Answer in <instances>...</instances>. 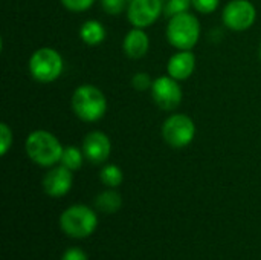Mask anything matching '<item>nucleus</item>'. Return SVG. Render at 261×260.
I'll use <instances>...</instances> for the list:
<instances>
[{
  "instance_id": "obj_1",
  "label": "nucleus",
  "mask_w": 261,
  "mask_h": 260,
  "mask_svg": "<svg viewBox=\"0 0 261 260\" xmlns=\"http://www.w3.org/2000/svg\"><path fill=\"white\" fill-rule=\"evenodd\" d=\"M24 150L34 164L40 167H54L61 161L64 147L54 133L47 130H34L26 138Z\"/></svg>"
},
{
  "instance_id": "obj_2",
  "label": "nucleus",
  "mask_w": 261,
  "mask_h": 260,
  "mask_svg": "<svg viewBox=\"0 0 261 260\" xmlns=\"http://www.w3.org/2000/svg\"><path fill=\"white\" fill-rule=\"evenodd\" d=\"M70 106L73 113L86 123L99 121L107 112V100L93 84L78 86L72 95Z\"/></svg>"
},
{
  "instance_id": "obj_3",
  "label": "nucleus",
  "mask_w": 261,
  "mask_h": 260,
  "mask_svg": "<svg viewBox=\"0 0 261 260\" xmlns=\"http://www.w3.org/2000/svg\"><path fill=\"white\" fill-rule=\"evenodd\" d=\"M200 37V23L196 15L187 12L170 17L167 25V40L179 51H191Z\"/></svg>"
},
{
  "instance_id": "obj_4",
  "label": "nucleus",
  "mask_w": 261,
  "mask_h": 260,
  "mask_svg": "<svg viewBox=\"0 0 261 260\" xmlns=\"http://www.w3.org/2000/svg\"><path fill=\"white\" fill-rule=\"evenodd\" d=\"M98 227L96 213L86 205L76 204L66 208L60 216V228L73 239L89 238Z\"/></svg>"
},
{
  "instance_id": "obj_5",
  "label": "nucleus",
  "mask_w": 261,
  "mask_h": 260,
  "mask_svg": "<svg viewBox=\"0 0 261 260\" xmlns=\"http://www.w3.org/2000/svg\"><path fill=\"white\" fill-rule=\"evenodd\" d=\"M29 72L40 83H52L63 72V58L54 48H40L29 58Z\"/></svg>"
},
{
  "instance_id": "obj_6",
  "label": "nucleus",
  "mask_w": 261,
  "mask_h": 260,
  "mask_svg": "<svg viewBox=\"0 0 261 260\" xmlns=\"http://www.w3.org/2000/svg\"><path fill=\"white\" fill-rule=\"evenodd\" d=\"M196 136L194 121L184 113L168 116L162 126V138L173 149H184L193 143Z\"/></svg>"
},
{
  "instance_id": "obj_7",
  "label": "nucleus",
  "mask_w": 261,
  "mask_h": 260,
  "mask_svg": "<svg viewBox=\"0 0 261 260\" xmlns=\"http://www.w3.org/2000/svg\"><path fill=\"white\" fill-rule=\"evenodd\" d=\"M226 28L242 32L249 29L257 18V9L249 0H231L222 11Z\"/></svg>"
},
{
  "instance_id": "obj_8",
  "label": "nucleus",
  "mask_w": 261,
  "mask_h": 260,
  "mask_svg": "<svg viewBox=\"0 0 261 260\" xmlns=\"http://www.w3.org/2000/svg\"><path fill=\"white\" fill-rule=\"evenodd\" d=\"M150 90L154 104L162 110H174L182 103L184 93L179 86V81L170 75H164L153 80V86Z\"/></svg>"
},
{
  "instance_id": "obj_9",
  "label": "nucleus",
  "mask_w": 261,
  "mask_h": 260,
  "mask_svg": "<svg viewBox=\"0 0 261 260\" xmlns=\"http://www.w3.org/2000/svg\"><path fill=\"white\" fill-rule=\"evenodd\" d=\"M162 11V0H130L127 6V18L133 28H148Z\"/></svg>"
},
{
  "instance_id": "obj_10",
  "label": "nucleus",
  "mask_w": 261,
  "mask_h": 260,
  "mask_svg": "<svg viewBox=\"0 0 261 260\" xmlns=\"http://www.w3.org/2000/svg\"><path fill=\"white\" fill-rule=\"evenodd\" d=\"M81 149L90 164H102L109 159L112 153V143L104 132L93 130L86 135Z\"/></svg>"
},
{
  "instance_id": "obj_11",
  "label": "nucleus",
  "mask_w": 261,
  "mask_h": 260,
  "mask_svg": "<svg viewBox=\"0 0 261 260\" xmlns=\"http://www.w3.org/2000/svg\"><path fill=\"white\" fill-rule=\"evenodd\" d=\"M73 184V175L72 170H69L64 166H57L50 169L44 178H43V190L47 196L52 198H61L69 193Z\"/></svg>"
},
{
  "instance_id": "obj_12",
  "label": "nucleus",
  "mask_w": 261,
  "mask_h": 260,
  "mask_svg": "<svg viewBox=\"0 0 261 260\" xmlns=\"http://www.w3.org/2000/svg\"><path fill=\"white\" fill-rule=\"evenodd\" d=\"M196 69V55L191 51L176 52L167 64V74L177 81L188 80Z\"/></svg>"
},
{
  "instance_id": "obj_13",
  "label": "nucleus",
  "mask_w": 261,
  "mask_h": 260,
  "mask_svg": "<svg viewBox=\"0 0 261 260\" xmlns=\"http://www.w3.org/2000/svg\"><path fill=\"white\" fill-rule=\"evenodd\" d=\"M148 48H150V38L142 28H133L124 37L122 49L128 58L133 60L142 58L148 52Z\"/></svg>"
},
{
  "instance_id": "obj_14",
  "label": "nucleus",
  "mask_w": 261,
  "mask_h": 260,
  "mask_svg": "<svg viewBox=\"0 0 261 260\" xmlns=\"http://www.w3.org/2000/svg\"><path fill=\"white\" fill-rule=\"evenodd\" d=\"M80 37L89 46L101 44L106 38V28L98 20H87L81 25Z\"/></svg>"
},
{
  "instance_id": "obj_15",
  "label": "nucleus",
  "mask_w": 261,
  "mask_h": 260,
  "mask_svg": "<svg viewBox=\"0 0 261 260\" xmlns=\"http://www.w3.org/2000/svg\"><path fill=\"white\" fill-rule=\"evenodd\" d=\"M95 207H96L101 213L113 215V213L119 211V208L122 207V196H121L116 190L109 188V190L99 193V195L95 198Z\"/></svg>"
},
{
  "instance_id": "obj_16",
  "label": "nucleus",
  "mask_w": 261,
  "mask_h": 260,
  "mask_svg": "<svg viewBox=\"0 0 261 260\" xmlns=\"http://www.w3.org/2000/svg\"><path fill=\"white\" fill-rule=\"evenodd\" d=\"M84 158H86V156H84L83 149L80 150V149L75 147V146H67V147H64V150H63L60 164L64 166V167H67L69 170L75 172V170L81 169V166H83V162H84Z\"/></svg>"
},
{
  "instance_id": "obj_17",
  "label": "nucleus",
  "mask_w": 261,
  "mask_h": 260,
  "mask_svg": "<svg viewBox=\"0 0 261 260\" xmlns=\"http://www.w3.org/2000/svg\"><path fill=\"white\" fill-rule=\"evenodd\" d=\"M99 179L101 182L109 187V188H116L122 184L124 181V175L122 170L115 166V164H107L106 167H102V170L99 172Z\"/></svg>"
},
{
  "instance_id": "obj_18",
  "label": "nucleus",
  "mask_w": 261,
  "mask_h": 260,
  "mask_svg": "<svg viewBox=\"0 0 261 260\" xmlns=\"http://www.w3.org/2000/svg\"><path fill=\"white\" fill-rule=\"evenodd\" d=\"M190 6H193L191 0H162V11L168 18L176 14L187 12Z\"/></svg>"
},
{
  "instance_id": "obj_19",
  "label": "nucleus",
  "mask_w": 261,
  "mask_h": 260,
  "mask_svg": "<svg viewBox=\"0 0 261 260\" xmlns=\"http://www.w3.org/2000/svg\"><path fill=\"white\" fill-rule=\"evenodd\" d=\"M12 130L9 129V126L6 123H2L0 124V155L5 156L11 146H12Z\"/></svg>"
},
{
  "instance_id": "obj_20",
  "label": "nucleus",
  "mask_w": 261,
  "mask_h": 260,
  "mask_svg": "<svg viewBox=\"0 0 261 260\" xmlns=\"http://www.w3.org/2000/svg\"><path fill=\"white\" fill-rule=\"evenodd\" d=\"M132 86H133L136 90L144 92V90L151 89L153 81H151V78H150L148 74H145V72H138V74H135L133 78H132Z\"/></svg>"
},
{
  "instance_id": "obj_21",
  "label": "nucleus",
  "mask_w": 261,
  "mask_h": 260,
  "mask_svg": "<svg viewBox=\"0 0 261 260\" xmlns=\"http://www.w3.org/2000/svg\"><path fill=\"white\" fill-rule=\"evenodd\" d=\"M220 0H191L193 8L200 14H211L219 8Z\"/></svg>"
},
{
  "instance_id": "obj_22",
  "label": "nucleus",
  "mask_w": 261,
  "mask_h": 260,
  "mask_svg": "<svg viewBox=\"0 0 261 260\" xmlns=\"http://www.w3.org/2000/svg\"><path fill=\"white\" fill-rule=\"evenodd\" d=\"M95 3V0H61V5L73 12H83L87 11L89 8H92V5Z\"/></svg>"
},
{
  "instance_id": "obj_23",
  "label": "nucleus",
  "mask_w": 261,
  "mask_h": 260,
  "mask_svg": "<svg viewBox=\"0 0 261 260\" xmlns=\"http://www.w3.org/2000/svg\"><path fill=\"white\" fill-rule=\"evenodd\" d=\"M127 0H101L102 9L110 15H118L124 11Z\"/></svg>"
},
{
  "instance_id": "obj_24",
  "label": "nucleus",
  "mask_w": 261,
  "mask_h": 260,
  "mask_svg": "<svg viewBox=\"0 0 261 260\" xmlns=\"http://www.w3.org/2000/svg\"><path fill=\"white\" fill-rule=\"evenodd\" d=\"M61 260H89V257L81 248L72 247V248L64 251V254L61 256Z\"/></svg>"
},
{
  "instance_id": "obj_25",
  "label": "nucleus",
  "mask_w": 261,
  "mask_h": 260,
  "mask_svg": "<svg viewBox=\"0 0 261 260\" xmlns=\"http://www.w3.org/2000/svg\"><path fill=\"white\" fill-rule=\"evenodd\" d=\"M260 58H261V44H260Z\"/></svg>"
},
{
  "instance_id": "obj_26",
  "label": "nucleus",
  "mask_w": 261,
  "mask_h": 260,
  "mask_svg": "<svg viewBox=\"0 0 261 260\" xmlns=\"http://www.w3.org/2000/svg\"><path fill=\"white\" fill-rule=\"evenodd\" d=\"M127 2H130V0H127Z\"/></svg>"
}]
</instances>
